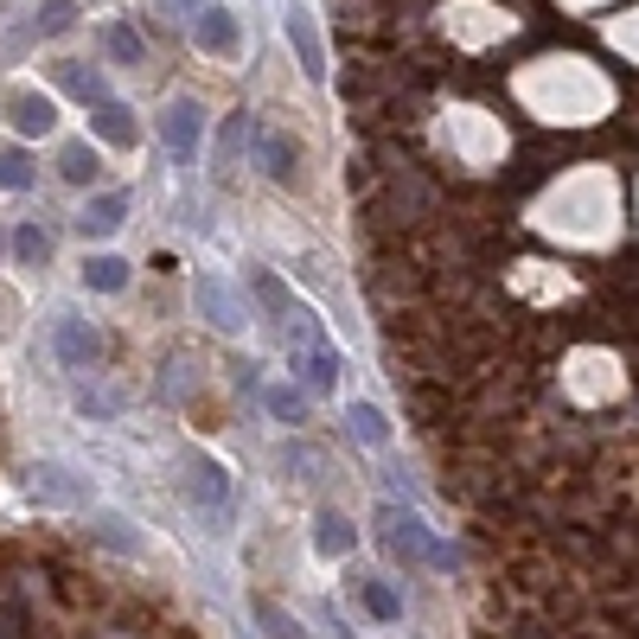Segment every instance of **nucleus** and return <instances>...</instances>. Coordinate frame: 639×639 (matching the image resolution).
Returning <instances> with one entry per match:
<instances>
[{"mask_svg": "<svg viewBox=\"0 0 639 639\" xmlns=\"http://www.w3.org/2000/svg\"><path fill=\"white\" fill-rule=\"evenodd\" d=\"M250 288H256V301L269 307V313H288V288H281V281H276V276H256V281H250Z\"/></svg>", "mask_w": 639, "mask_h": 639, "instance_id": "25", "label": "nucleus"}, {"mask_svg": "<svg viewBox=\"0 0 639 639\" xmlns=\"http://www.w3.org/2000/svg\"><path fill=\"white\" fill-rule=\"evenodd\" d=\"M90 537H97V543H109V550H122V557H134V537L122 531V518H116V511L90 518Z\"/></svg>", "mask_w": 639, "mask_h": 639, "instance_id": "21", "label": "nucleus"}, {"mask_svg": "<svg viewBox=\"0 0 639 639\" xmlns=\"http://www.w3.org/2000/svg\"><path fill=\"white\" fill-rule=\"evenodd\" d=\"M352 543H358V531L339 511H320V518H313V550H320V557H346Z\"/></svg>", "mask_w": 639, "mask_h": 639, "instance_id": "11", "label": "nucleus"}, {"mask_svg": "<svg viewBox=\"0 0 639 639\" xmlns=\"http://www.w3.org/2000/svg\"><path fill=\"white\" fill-rule=\"evenodd\" d=\"M58 83H64L71 97H83V102H102V97H109V90H102V77L83 71V64H58Z\"/></svg>", "mask_w": 639, "mask_h": 639, "instance_id": "18", "label": "nucleus"}, {"mask_svg": "<svg viewBox=\"0 0 639 639\" xmlns=\"http://www.w3.org/2000/svg\"><path fill=\"white\" fill-rule=\"evenodd\" d=\"M192 39H199L204 51H218V58H224V51H237V20H230L224 7H204L199 26H192Z\"/></svg>", "mask_w": 639, "mask_h": 639, "instance_id": "9", "label": "nucleus"}, {"mask_svg": "<svg viewBox=\"0 0 639 639\" xmlns=\"http://www.w3.org/2000/svg\"><path fill=\"white\" fill-rule=\"evenodd\" d=\"M256 148H262V167H269V179H281V186H288V179L301 173V153L288 148V134L262 128V134H256Z\"/></svg>", "mask_w": 639, "mask_h": 639, "instance_id": "10", "label": "nucleus"}, {"mask_svg": "<svg viewBox=\"0 0 639 639\" xmlns=\"http://www.w3.org/2000/svg\"><path fill=\"white\" fill-rule=\"evenodd\" d=\"M256 620L269 627V639H307V633H301V620H294L288 608H276L269 595H256Z\"/></svg>", "mask_w": 639, "mask_h": 639, "instance_id": "17", "label": "nucleus"}, {"mask_svg": "<svg viewBox=\"0 0 639 639\" xmlns=\"http://www.w3.org/2000/svg\"><path fill=\"white\" fill-rule=\"evenodd\" d=\"M186 486H192V499H204V506H224V499H230L224 467H218V460H192V473H186Z\"/></svg>", "mask_w": 639, "mask_h": 639, "instance_id": "12", "label": "nucleus"}, {"mask_svg": "<svg viewBox=\"0 0 639 639\" xmlns=\"http://www.w3.org/2000/svg\"><path fill=\"white\" fill-rule=\"evenodd\" d=\"M288 46H294V58H301L307 77H327V51H320V32H313V20H307L301 7H288Z\"/></svg>", "mask_w": 639, "mask_h": 639, "instance_id": "7", "label": "nucleus"}, {"mask_svg": "<svg viewBox=\"0 0 639 639\" xmlns=\"http://www.w3.org/2000/svg\"><path fill=\"white\" fill-rule=\"evenodd\" d=\"M90 128H97L109 148H134V122H128V102H116V97H102L97 109H90Z\"/></svg>", "mask_w": 639, "mask_h": 639, "instance_id": "8", "label": "nucleus"}, {"mask_svg": "<svg viewBox=\"0 0 639 639\" xmlns=\"http://www.w3.org/2000/svg\"><path fill=\"white\" fill-rule=\"evenodd\" d=\"M262 403H269V416H276V422H301V416H307V397L294 390V383H276Z\"/></svg>", "mask_w": 639, "mask_h": 639, "instance_id": "19", "label": "nucleus"}, {"mask_svg": "<svg viewBox=\"0 0 639 639\" xmlns=\"http://www.w3.org/2000/svg\"><path fill=\"white\" fill-rule=\"evenodd\" d=\"M109 58H116V64H141V58H148L141 32H134V26H109Z\"/></svg>", "mask_w": 639, "mask_h": 639, "instance_id": "20", "label": "nucleus"}, {"mask_svg": "<svg viewBox=\"0 0 639 639\" xmlns=\"http://www.w3.org/2000/svg\"><path fill=\"white\" fill-rule=\"evenodd\" d=\"M0 186H7V192H26V186H32V160H26L20 148L0 153Z\"/></svg>", "mask_w": 639, "mask_h": 639, "instance_id": "23", "label": "nucleus"}, {"mask_svg": "<svg viewBox=\"0 0 639 639\" xmlns=\"http://www.w3.org/2000/svg\"><path fill=\"white\" fill-rule=\"evenodd\" d=\"M58 173L71 179V186H90V179H97V153H90L83 141H77V148H64V160H58Z\"/></svg>", "mask_w": 639, "mask_h": 639, "instance_id": "22", "label": "nucleus"}, {"mask_svg": "<svg viewBox=\"0 0 639 639\" xmlns=\"http://www.w3.org/2000/svg\"><path fill=\"white\" fill-rule=\"evenodd\" d=\"M358 601H365V613H371V620H383V627L403 613V601H397V588H390V582H365V588H358Z\"/></svg>", "mask_w": 639, "mask_h": 639, "instance_id": "16", "label": "nucleus"}, {"mask_svg": "<svg viewBox=\"0 0 639 639\" xmlns=\"http://www.w3.org/2000/svg\"><path fill=\"white\" fill-rule=\"evenodd\" d=\"M192 301L204 307V320H211L218 332H237V327H243V307H237V294H230L218 276H199V281H192Z\"/></svg>", "mask_w": 639, "mask_h": 639, "instance_id": "4", "label": "nucleus"}, {"mask_svg": "<svg viewBox=\"0 0 639 639\" xmlns=\"http://www.w3.org/2000/svg\"><path fill=\"white\" fill-rule=\"evenodd\" d=\"M122 218H128L122 192H97V199L77 211V230H83V237H116V230H122Z\"/></svg>", "mask_w": 639, "mask_h": 639, "instance_id": "5", "label": "nucleus"}, {"mask_svg": "<svg viewBox=\"0 0 639 639\" xmlns=\"http://www.w3.org/2000/svg\"><path fill=\"white\" fill-rule=\"evenodd\" d=\"M51 122H58L51 97H13V128L20 134H51Z\"/></svg>", "mask_w": 639, "mask_h": 639, "instance_id": "14", "label": "nucleus"}, {"mask_svg": "<svg viewBox=\"0 0 639 639\" xmlns=\"http://www.w3.org/2000/svg\"><path fill=\"white\" fill-rule=\"evenodd\" d=\"M32 26H39V32H64V26H71V0H46Z\"/></svg>", "mask_w": 639, "mask_h": 639, "instance_id": "26", "label": "nucleus"}, {"mask_svg": "<svg viewBox=\"0 0 639 639\" xmlns=\"http://www.w3.org/2000/svg\"><path fill=\"white\" fill-rule=\"evenodd\" d=\"M160 7H167L173 20H199V13H204V0H160Z\"/></svg>", "mask_w": 639, "mask_h": 639, "instance_id": "27", "label": "nucleus"}, {"mask_svg": "<svg viewBox=\"0 0 639 639\" xmlns=\"http://www.w3.org/2000/svg\"><path fill=\"white\" fill-rule=\"evenodd\" d=\"M160 141L179 153V160H192L199 153V141H204V109L199 102H167V116H160Z\"/></svg>", "mask_w": 639, "mask_h": 639, "instance_id": "2", "label": "nucleus"}, {"mask_svg": "<svg viewBox=\"0 0 639 639\" xmlns=\"http://www.w3.org/2000/svg\"><path fill=\"white\" fill-rule=\"evenodd\" d=\"M83 288H97V294L128 288V262L122 256H90V262H83Z\"/></svg>", "mask_w": 639, "mask_h": 639, "instance_id": "13", "label": "nucleus"}, {"mask_svg": "<svg viewBox=\"0 0 639 639\" xmlns=\"http://www.w3.org/2000/svg\"><path fill=\"white\" fill-rule=\"evenodd\" d=\"M346 422H352V435L365 441V448H383V441H390V422H383L371 403H352L346 409Z\"/></svg>", "mask_w": 639, "mask_h": 639, "instance_id": "15", "label": "nucleus"}, {"mask_svg": "<svg viewBox=\"0 0 639 639\" xmlns=\"http://www.w3.org/2000/svg\"><path fill=\"white\" fill-rule=\"evenodd\" d=\"M58 358H64V365H97L102 332L90 327V320H58Z\"/></svg>", "mask_w": 639, "mask_h": 639, "instance_id": "6", "label": "nucleus"}, {"mask_svg": "<svg viewBox=\"0 0 639 639\" xmlns=\"http://www.w3.org/2000/svg\"><path fill=\"white\" fill-rule=\"evenodd\" d=\"M378 537H383V550H390L397 562H416V569H455V550H448V543H441L409 506H378Z\"/></svg>", "mask_w": 639, "mask_h": 639, "instance_id": "1", "label": "nucleus"}, {"mask_svg": "<svg viewBox=\"0 0 639 639\" xmlns=\"http://www.w3.org/2000/svg\"><path fill=\"white\" fill-rule=\"evenodd\" d=\"M26 486H32V499L51 506V511H77V506H83V480H77L71 467H51V460H46V467H32V480H26Z\"/></svg>", "mask_w": 639, "mask_h": 639, "instance_id": "3", "label": "nucleus"}, {"mask_svg": "<svg viewBox=\"0 0 639 639\" xmlns=\"http://www.w3.org/2000/svg\"><path fill=\"white\" fill-rule=\"evenodd\" d=\"M46 250H51V243H46V230H39V224L13 230V256H20V262H46Z\"/></svg>", "mask_w": 639, "mask_h": 639, "instance_id": "24", "label": "nucleus"}]
</instances>
